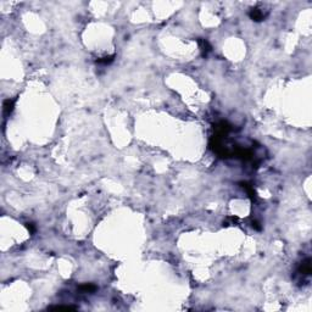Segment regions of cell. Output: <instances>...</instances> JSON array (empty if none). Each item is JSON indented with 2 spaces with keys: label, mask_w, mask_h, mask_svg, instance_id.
<instances>
[{
  "label": "cell",
  "mask_w": 312,
  "mask_h": 312,
  "mask_svg": "<svg viewBox=\"0 0 312 312\" xmlns=\"http://www.w3.org/2000/svg\"><path fill=\"white\" fill-rule=\"evenodd\" d=\"M79 290L82 293H93L95 290V287L93 284H84V285H81L79 287Z\"/></svg>",
  "instance_id": "3957f363"
},
{
  "label": "cell",
  "mask_w": 312,
  "mask_h": 312,
  "mask_svg": "<svg viewBox=\"0 0 312 312\" xmlns=\"http://www.w3.org/2000/svg\"><path fill=\"white\" fill-rule=\"evenodd\" d=\"M14 100H6L5 103H4V113L5 115H9L11 111H12V109H14Z\"/></svg>",
  "instance_id": "7a4b0ae2"
},
{
  "label": "cell",
  "mask_w": 312,
  "mask_h": 312,
  "mask_svg": "<svg viewBox=\"0 0 312 312\" xmlns=\"http://www.w3.org/2000/svg\"><path fill=\"white\" fill-rule=\"evenodd\" d=\"M300 272H301V274H310V273H311V263H310V260H306V261L302 263V266H301V268H300Z\"/></svg>",
  "instance_id": "6da1fadb"
},
{
  "label": "cell",
  "mask_w": 312,
  "mask_h": 312,
  "mask_svg": "<svg viewBox=\"0 0 312 312\" xmlns=\"http://www.w3.org/2000/svg\"><path fill=\"white\" fill-rule=\"evenodd\" d=\"M113 61V56H107V57H104V59H99L98 62L99 64H104V65H107L110 62Z\"/></svg>",
  "instance_id": "5b68a950"
},
{
  "label": "cell",
  "mask_w": 312,
  "mask_h": 312,
  "mask_svg": "<svg viewBox=\"0 0 312 312\" xmlns=\"http://www.w3.org/2000/svg\"><path fill=\"white\" fill-rule=\"evenodd\" d=\"M250 16H251V18H253V20H255V21H261V20L263 18V14H262L261 11H259V10H254V11H251Z\"/></svg>",
  "instance_id": "277c9868"
}]
</instances>
